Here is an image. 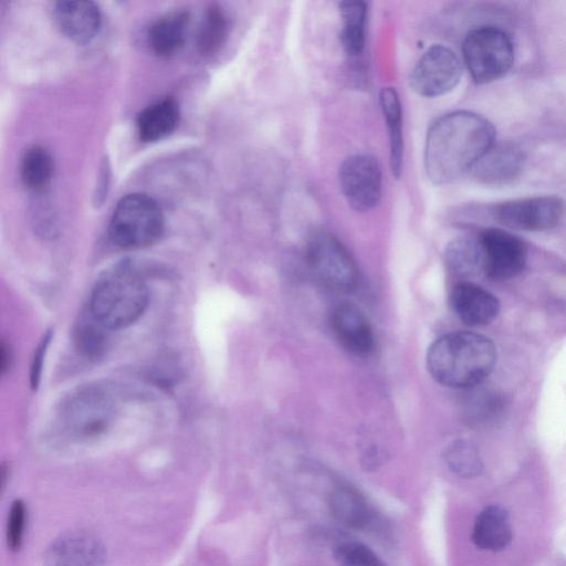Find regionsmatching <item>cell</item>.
<instances>
[{"label":"cell","mask_w":566,"mask_h":566,"mask_svg":"<svg viewBox=\"0 0 566 566\" xmlns=\"http://www.w3.org/2000/svg\"><path fill=\"white\" fill-rule=\"evenodd\" d=\"M471 402L472 408L470 412L473 416V420L482 423H493L504 410V400L497 392L492 390L479 391Z\"/></svg>","instance_id":"f1b7e54d"},{"label":"cell","mask_w":566,"mask_h":566,"mask_svg":"<svg viewBox=\"0 0 566 566\" xmlns=\"http://www.w3.org/2000/svg\"><path fill=\"white\" fill-rule=\"evenodd\" d=\"M305 255L313 274L328 289L349 292L357 285L356 263L348 250L332 233H313L307 241Z\"/></svg>","instance_id":"8992f818"},{"label":"cell","mask_w":566,"mask_h":566,"mask_svg":"<svg viewBox=\"0 0 566 566\" xmlns=\"http://www.w3.org/2000/svg\"><path fill=\"white\" fill-rule=\"evenodd\" d=\"M338 181L344 198L354 210L368 211L379 203L382 178L375 157L367 154L347 157L339 166Z\"/></svg>","instance_id":"9c48e42d"},{"label":"cell","mask_w":566,"mask_h":566,"mask_svg":"<svg viewBox=\"0 0 566 566\" xmlns=\"http://www.w3.org/2000/svg\"><path fill=\"white\" fill-rule=\"evenodd\" d=\"M328 505L332 515L346 527L364 530L373 522L366 499L350 485L336 486L329 494Z\"/></svg>","instance_id":"ac0fdd59"},{"label":"cell","mask_w":566,"mask_h":566,"mask_svg":"<svg viewBox=\"0 0 566 566\" xmlns=\"http://www.w3.org/2000/svg\"><path fill=\"white\" fill-rule=\"evenodd\" d=\"M496 349L488 337L471 332H452L436 339L428 349L431 377L450 388H473L492 371Z\"/></svg>","instance_id":"7a4b0ae2"},{"label":"cell","mask_w":566,"mask_h":566,"mask_svg":"<svg viewBox=\"0 0 566 566\" xmlns=\"http://www.w3.org/2000/svg\"><path fill=\"white\" fill-rule=\"evenodd\" d=\"M25 506L21 500L12 502L7 524V543L10 549L17 551L22 544L25 527Z\"/></svg>","instance_id":"f546056e"},{"label":"cell","mask_w":566,"mask_h":566,"mask_svg":"<svg viewBox=\"0 0 566 566\" xmlns=\"http://www.w3.org/2000/svg\"><path fill=\"white\" fill-rule=\"evenodd\" d=\"M51 154L40 145L28 148L21 160L20 175L23 185L32 191H42L53 175Z\"/></svg>","instance_id":"603a6c76"},{"label":"cell","mask_w":566,"mask_h":566,"mask_svg":"<svg viewBox=\"0 0 566 566\" xmlns=\"http://www.w3.org/2000/svg\"><path fill=\"white\" fill-rule=\"evenodd\" d=\"M482 271L491 279L504 281L516 276L526 263V247L514 234L501 229H485L479 235Z\"/></svg>","instance_id":"8fae6325"},{"label":"cell","mask_w":566,"mask_h":566,"mask_svg":"<svg viewBox=\"0 0 566 566\" xmlns=\"http://www.w3.org/2000/svg\"><path fill=\"white\" fill-rule=\"evenodd\" d=\"M55 21L61 31L72 41L85 44L98 33L102 15L92 1H60L54 7Z\"/></svg>","instance_id":"2e32d148"},{"label":"cell","mask_w":566,"mask_h":566,"mask_svg":"<svg viewBox=\"0 0 566 566\" xmlns=\"http://www.w3.org/2000/svg\"><path fill=\"white\" fill-rule=\"evenodd\" d=\"M525 155L515 144H494L473 168L478 181L488 186H504L520 177Z\"/></svg>","instance_id":"5bb4252c"},{"label":"cell","mask_w":566,"mask_h":566,"mask_svg":"<svg viewBox=\"0 0 566 566\" xmlns=\"http://www.w3.org/2000/svg\"><path fill=\"white\" fill-rule=\"evenodd\" d=\"M148 286L130 261L106 270L92 292L88 311L108 331L135 323L147 308Z\"/></svg>","instance_id":"3957f363"},{"label":"cell","mask_w":566,"mask_h":566,"mask_svg":"<svg viewBox=\"0 0 566 566\" xmlns=\"http://www.w3.org/2000/svg\"><path fill=\"white\" fill-rule=\"evenodd\" d=\"M331 326L340 345L355 355L369 354L375 345L371 324L354 303H338L331 313Z\"/></svg>","instance_id":"4fadbf2b"},{"label":"cell","mask_w":566,"mask_h":566,"mask_svg":"<svg viewBox=\"0 0 566 566\" xmlns=\"http://www.w3.org/2000/svg\"><path fill=\"white\" fill-rule=\"evenodd\" d=\"M449 266L458 274L482 271V251L479 238L461 237L449 243L446 251Z\"/></svg>","instance_id":"d4e9b609"},{"label":"cell","mask_w":566,"mask_h":566,"mask_svg":"<svg viewBox=\"0 0 566 566\" xmlns=\"http://www.w3.org/2000/svg\"><path fill=\"white\" fill-rule=\"evenodd\" d=\"M164 228V214L158 203L145 193H129L115 207L108 234L115 245L135 250L156 243Z\"/></svg>","instance_id":"277c9868"},{"label":"cell","mask_w":566,"mask_h":566,"mask_svg":"<svg viewBox=\"0 0 566 566\" xmlns=\"http://www.w3.org/2000/svg\"><path fill=\"white\" fill-rule=\"evenodd\" d=\"M565 213V202L556 196H536L497 205L494 216L516 230L544 231L556 227Z\"/></svg>","instance_id":"30bf717a"},{"label":"cell","mask_w":566,"mask_h":566,"mask_svg":"<svg viewBox=\"0 0 566 566\" xmlns=\"http://www.w3.org/2000/svg\"><path fill=\"white\" fill-rule=\"evenodd\" d=\"M107 331L88 311V315H83L80 318L74 331L77 350L87 359L97 360L107 348Z\"/></svg>","instance_id":"cb8c5ba5"},{"label":"cell","mask_w":566,"mask_h":566,"mask_svg":"<svg viewBox=\"0 0 566 566\" xmlns=\"http://www.w3.org/2000/svg\"><path fill=\"white\" fill-rule=\"evenodd\" d=\"M105 547L94 534L71 531L55 538L44 555L45 566H102Z\"/></svg>","instance_id":"7c38bea8"},{"label":"cell","mask_w":566,"mask_h":566,"mask_svg":"<svg viewBox=\"0 0 566 566\" xmlns=\"http://www.w3.org/2000/svg\"><path fill=\"white\" fill-rule=\"evenodd\" d=\"M229 31L227 14L217 4L211 6L198 34V49L205 55H210L220 50L224 44Z\"/></svg>","instance_id":"484cf974"},{"label":"cell","mask_w":566,"mask_h":566,"mask_svg":"<svg viewBox=\"0 0 566 566\" xmlns=\"http://www.w3.org/2000/svg\"><path fill=\"white\" fill-rule=\"evenodd\" d=\"M189 19V13L184 10L158 18L148 30L147 38L151 50L163 57L176 54L184 45Z\"/></svg>","instance_id":"d6986e66"},{"label":"cell","mask_w":566,"mask_h":566,"mask_svg":"<svg viewBox=\"0 0 566 566\" xmlns=\"http://www.w3.org/2000/svg\"><path fill=\"white\" fill-rule=\"evenodd\" d=\"M342 18L340 42L352 59L360 56L366 41L367 7L363 1L338 3Z\"/></svg>","instance_id":"7402d4cb"},{"label":"cell","mask_w":566,"mask_h":566,"mask_svg":"<svg viewBox=\"0 0 566 566\" xmlns=\"http://www.w3.org/2000/svg\"><path fill=\"white\" fill-rule=\"evenodd\" d=\"M462 55L473 81L485 84L501 78L510 71L514 63V45L502 29L481 27L465 35Z\"/></svg>","instance_id":"5b68a950"},{"label":"cell","mask_w":566,"mask_h":566,"mask_svg":"<svg viewBox=\"0 0 566 566\" xmlns=\"http://www.w3.org/2000/svg\"><path fill=\"white\" fill-rule=\"evenodd\" d=\"M447 462L451 470L463 476L479 475L483 464L478 449L468 441H457L447 451Z\"/></svg>","instance_id":"4316f807"},{"label":"cell","mask_w":566,"mask_h":566,"mask_svg":"<svg viewBox=\"0 0 566 566\" xmlns=\"http://www.w3.org/2000/svg\"><path fill=\"white\" fill-rule=\"evenodd\" d=\"M116 401L102 386H88L72 395L62 409V422L69 432L80 438L102 433L113 421Z\"/></svg>","instance_id":"52a82bcc"},{"label":"cell","mask_w":566,"mask_h":566,"mask_svg":"<svg viewBox=\"0 0 566 566\" xmlns=\"http://www.w3.org/2000/svg\"><path fill=\"white\" fill-rule=\"evenodd\" d=\"M462 70V63L452 50L436 44L430 46L412 67L409 85L418 95L437 97L457 86Z\"/></svg>","instance_id":"ba28073f"},{"label":"cell","mask_w":566,"mask_h":566,"mask_svg":"<svg viewBox=\"0 0 566 566\" xmlns=\"http://www.w3.org/2000/svg\"><path fill=\"white\" fill-rule=\"evenodd\" d=\"M455 315L469 326H482L492 322L500 308L496 297L471 282L455 284L450 294Z\"/></svg>","instance_id":"9a60e30c"},{"label":"cell","mask_w":566,"mask_h":566,"mask_svg":"<svg viewBox=\"0 0 566 566\" xmlns=\"http://www.w3.org/2000/svg\"><path fill=\"white\" fill-rule=\"evenodd\" d=\"M1 353H0V369L1 373L4 374L9 366L11 365V350L9 345L2 339L1 342Z\"/></svg>","instance_id":"1f68e13d"},{"label":"cell","mask_w":566,"mask_h":566,"mask_svg":"<svg viewBox=\"0 0 566 566\" xmlns=\"http://www.w3.org/2000/svg\"><path fill=\"white\" fill-rule=\"evenodd\" d=\"M51 338H52V332L48 331L43 335V338L41 339L40 344L38 345V347L35 349L32 365H31V386L33 389H36L40 384L43 360H44V356L46 353V348L51 342Z\"/></svg>","instance_id":"4dcf8cb0"},{"label":"cell","mask_w":566,"mask_h":566,"mask_svg":"<svg viewBox=\"0 0 566 566\" xmlns=\"http://www.w3.org/2000/svg\"><path fill=\"white\" fill-rule=\"evenodd\" d=\"M334 556L339 566H386L369 547L359 543L338 545Z\"/></svg>","instance_id":"83f0119b"},{"label":"cell","mask_w":566,"mask_h":566,"mask_svg":"<svg viewBox=\"0 0 566 566\" xmlns=\"http://www.w3.org/2000/svg\"><path fill=\"white\" fill-rule=\"evenodd\" d=\"M379 103L388 128L391 171L399 178L403 161V134L401 103L397 91L394 87L381 88Z\"/></svg>","instance_id":"44dd1931"},{"label":"cell","mask_w":566,"mask_h":566,"mask_svg":"<svg viewBox=\"0 0 566 566\" xmlns=\"http://www.w3.org/2000/svg\"><path fill=\"white\" fill-rule=\"evenodd\" d=\"M179 117V107L172 97L160 99L138 114V136L146 143L163 139L176 129Z\"/></svg>","instance_id":"ffe728a7"},{"label":"cell","mask_w":566,"mask_h":566,"mask_svg":"<svg viewBox=\"0 0 566 566\" xmlns=\"http://www.w3.org/2000/svg\"><path fill=\"white\" fill-rule=\"evenodd\" d=\"M509 513L500 505H489L475 518L472 541L481 549L497 552L512 541Z\"/></svg>","instance_id":"e0dca14e"},{"label":"cell","mask_w":566,"mask_h":566,"mask_svg":"<svg viewBox=\"0 0 566 566\" xmlns=\"http://www.w3.org/2000/svg\"><path fill=\"white\" fill-rule=\"evenodd\" d=\"M495 128L485 117L455 111L437 118L428 129L424 169L436 185L450 184L472 171L494 145Z\"/></svg>","instance_id":"6da1fadb"}]
</instances>
